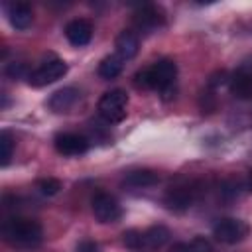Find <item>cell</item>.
<instances>
[{
  "label": "cell",
  "mask_w": 252,
  "mask_h": 252,
  "mask_svg": "<svg viewBox=\"0 0 252 252\" xmlns=\"http://www.w3.org/2000/svg\"><path fill=\"white\" fill-rule=\"evenodd\" d=\"M2 236L14 248L33 250L41 244L43 230L37 220L24 219V217H10L2 222Z\"/></svg>",
  "instance_id": "6da1fadb"
},
{
  "label": "cell",
  "mask_w": 252,
  "mask_h": 252,
  "mask_svg": "<svg viewBox=\"0 0 252 252\" xmlns=\"http://www.w3.org/2000/svg\"><path fill=\"white\" fill-rule=\"evenodd\" d=\"M175 77H177V65L171 59H159L158 63L136 73V85L144 89L159 91L163 98H171V93H175L173 89Z\"/></svg>",
  "instance_id": "7a4b0ae2"
},
{
  "label": "cell",
  "mask_w": 252,
  "mask_h": 252,
  "mask_svg": "<svg viewBox=\"0 0 252 252\" xmlns=\"http://www.w3.org/2000/svg\"><path fill=\"white\" fill-rule=\"evenodd\" d=\"M126 106H128V94L122 89H112V91H108L100 96L98 114L102 116L104 122L118 124L126 116Z\"/></svg>",
  "instance_id": "3957f363"
},
{
  "label": "cell",
  "mask_w": 252,
  "mask_h": 252,
  "mask_svg": "<svg viewBox=\"0 0 252 252\" xmlns=\"http://www.w3.org/2000/svg\"><path fill=\"white\" fill-rule=\"evenodd\" d=\"M65 73H67V63H65L63 59L53 57V59L43 61L37 69H33V71L28 75V81H30V85H33V87H45V85H51V83H55L57 79H61Z\"/></svg>",
  "instance_id": "277c9868"
},
{
  "label": "cell",
  "mask_w": 252,
  "mask_h": 252,
  "mask_svg": "<svg viewBox=\"0 0 252 252\" xmlns=\"http://www.w3.org/2000/svg\"><path fill=\"white\" fill-rule=\"evenodd\" d=\"M248 224L240 219H220L215 226H213V236L219 242L224 244H236L242 242L248 236Z\"/></svg>",
  "instance_id": "5b68a950"
},
{
  "label": "cell",
  "mask_w": 252,
  "mask_h": 252,
  "mask_svg": "<svg viewBox=\"0 0 252 252\" xmlns=\"http://www.w3.org/2000/svg\"><path fill=\"white\" fill-rule=\"evenodd\" d=\"M93 215L98 222H116L122 217L118 201L108 193H96L93 199Z\"/></svg>",
  "instance_id": "8992f818"
},
{
  "label": "cell",
  "mask_w": 252,
  "mask_h": 252,
  "mask_svg": "<svg viewBox=\"0 0 252 252\" xmlns=\"http://www.w3.org/2000/svg\"><path fill=\"white\" fill-rule=\"evenodd\" d=\"M197 199V189L193 185H177L165 193V205L171 211H187Z\"/></svg>",
  "instance_id": "52a82bcc"
},
{
  "label": "cell",
  "mask_w": 252,
  "mask_h": 252,
  "mask_svg": "<svg viewBox=\"0 0 252 252\" xmlns=\"http://www.w3.org/2000/svg\"><path fill=\"white\" fill-rule=\"evenodd\" d=\"M55 150L61 156H83L89 150V140L81 134L63 132L55 136Z\"/></svg>",
  "instance_id": "ba28073f"
},
{
  "label": "cell",
  "mask_w": 252,
  "mask_h": 252,
  "mask_svg": "<svg viewBox=\"0 0 252 252\" xmlns=\"http://www.w3.org/2000/svg\"><path fill=\"white\" fill-rule=\"evenodd\" d=\"M134 26H136V30H140L144 33H152L163 26V14L159 8L146 4L134 14Z\"/></svg>",
  "instance_id": "9c48e42d"
},
{
  "label": "cell",
  "mask_w": 252,
  "mask_h": 252,
  "mask_svg": "<svg viewBox=\"0 0 252 252\" xmlns=\"http://www.w3.org/2000/svg\"><path fill=\"white\" fill-rule=\"evenodd\" d=\"M65 37L69 39L71 45L75 47H83L91 41L93 37V26L89 20H83V18H77V20H71L67 26H65Z\"/></svg>",
  "instance_id": "30bf717a"
},
{
  "label": "cell",
  "mask_w": 252,
  "mask_h": 252,
  "mask_svg": "<svg viewBox=\"0 0 252 252\" xmlns=\"http://www.w3.org/2000/svg\"><path fill=\"white\" fill-rule=\"evenodd\" d=\"M230 93L240 98V100H252V71H248L246 67L238 69L230 79Z\"/></svg>",
  "instance_id": "8fae6325"
},
{
  "label": "cell",
  "mask_w": 252,
  "mask_h": 252,
  "mask_svg": "<svg viewBox=\"0 0 252 252\" xmlns=\"http://www.w3.org/2000/svg\"><path fill=\"white\" fill-rule=\"evenodd\" d=\"M6 14H8L10 24L16 30H28L32 26L33 12H32L30 4H26V2H12V4H8L6 6Z\"/></svg>",
  "instance_id": "7c38bea8"
},
{
  "label": "cell",
  "mask_w": 252,
  "mask_h": 252,
  "mask_svg": "<svg viewBox=\"0 0 252 252\" xmlns=\"http://www.w3.org/2000/svg\"><path fill=\"white\" fill-rule=\"evenodd\" d=\"M77 100H79V91L73 87H65V89H59L51 94L49 108L53 112H69Z\"/></svg>",
  "instance_id": "4fadbf2b"
},
{
  "label": "cell",
  "mask_w": 252,
  "mask_h": 252,
  "mask_svg": "<svg viewBox=\"0 0 252 252\" xmlns=\"http://www.w3.org/2000/svg\"><path fill=\"white\" fill-rule=\"evenodd\" d=\"M114 47H116V55L120 59H132L136 53H138V47H140V39L134 32L130 30H124L118 33L116 41H114Z\"/></svg>",
  "instance_id": "5bb4252c"
},
{
  "label": "cell",
  "mask_w": 252,
  "mask_h": 252,
  "mask_svg": "<svg viewBox=\"0 0 252 252\" xmlns=\"http://www.w3.org/2000/svg\"><path fill=\"white\" fill-rule=\"evenodd\" d=\"M159 181V175L152 169H138V171H130L124 177V187L128 189H146L152 187Z\"/></svg>",
  "instance_id": "9a60e30c"
},
{
  "label": "cell",
  "mask_w": 252,
  "mask_h": 252,
  "mask_svg": "<svg viewBox=\"0 0 252 252\" xmlns=\"http://www.w3.org/2000/svg\"><path fill=\"white\" fill-rule=\"evenodd\" d=\"M167 240H169V230L165 226H152L146 232H142L144 248H161Z\"/></svg>",
  "instance_id": "2e32d148"
},
{
  "label": "cell",
  "mask_w": 252,
  "mask_h": 252,
  "mask_svg": "<svg viewBox=\"0 0 252 252\" xmlns=\"http://www.w3.org/2000/svg\"><path fill=\"white\" fill-rule=\"evenodd\" d=\"M122 67H124V59H120L116 53H112V55L104 57V59L98 63V75H100L102 79H114V77L120 75Z\"/></svg>",
  "instance_id": "e0dca14e"
},
{
  "label": "cell",
  "mask_w": 252,
  "mask_h": 252,
  "mask_svg": "<svg viewBox=\"0 0 252 252\" xmlns=\"http://www.w3.org/2000/svg\"><path fill=\"white\" fill-rule=\"evenodd\" d=\"M0 150H2V154H0V163H2V167H6L8 163H10V159H12V152H14V142H12V136L8 134V132H2V136H0Z\"/></svg>",
  "instance_id": "ac0fdd59"
},
{
  "label": "cell",
  "mask_w": 252,
  "mask_h": 252,
  "mask_svg": "<svg viewBox=\"0 0 252 252\" xmlns=\"http://www.w3.org/2000/svg\"><path fill=\"white\" fill-rule=\"evenodd\" d=\"M37 189H39L43 195H55V193H59L61 183H59L57 179H53V177H45V179H39V181H37Z\"/></svg>",
  "instance_id": "d6986e66"
},
{
  "label": "cell",
  "mask_w": 252,
  "mask_h": 252,
  "mask_svg": "<svg viewBox=\"0 0 252 252\" xmlns=\"http://www.w3.org/2000/svg\"><path fill=\"white\" fill-rule=\"evenodd\" d=\"M124 244H126L128 248H132V250L142 248V246H144V244H142V232H138V230L126 232V234H124Z\"/></svg>",
  "instance_id": "ffe728a7"
},
{
  "label": "cell",
  "mask_w": 252,
  "mask_h": 252,
  "mask_svg": "<svg viewBox=\"0 0 252 252\" xmlns=\"http://www.w3.org/2000/svg\"><path fill=\"white\" fill-rule=\"evenodd\" d=\"M24 73H26L24 63H10V65L6 67V75L12 77V79H20Z\"/></svg>",
  "instance_id": "44dd1931"
},
{
  "label": "cell",
  "mask_w": 252,
  "mask_h": 252,
  "mask_svg": "<svg viewBox=\"0 0 252 252\" xmlns=\"http://www.w3.org/2000/svg\"><path fill=\"white\" fill-rule=\"evenodd\" d=\"M191 246H193V250H195V252H213L211 244H209L205 238H201V236L193 238V240H191Z\"/></svg>",
  "instance_id": "7402d4cb"
},
{
  "label": "cell",
  "mask_w": 252,
  "mask_h": 252,
  "mask_svg": "<svg viewBox=\"0 0 252 252\" xmlns=\"http://www.w3.org/2000/svg\"><path fill=\"white\" fill-rule=\"evenodd\" d=\"M77 252H100V248H98V244L93 242V240H83V242H79Z\"/></svg>",
  "instance_id": "603a6c76"
},
{
  "label": "cell",
  "mask_w": 252,
  "mask_h": 252,
  "mask_svg": "<svg viewBox=\"0 0 252 252\" xmlns=\"http://www.w3.org/2000/svg\"><path fill=\"white\" fill-rule=\"evenodd\" d=\"M171 252H195V250H193L191 242H177L171 246Z\"/></svg>",
  "instance_id": "cb8c5ba5"
},
{
  "label": "cell",
  "mask_w": 252,
  "mask_h": 252,
  "mask_svg": "<svg viewBox=\"0 0 252 252\" xmlns=\"http://www.w3.org/2000/svg\"><path fill=\"white\" fill-rule=\"evenodd\" d=\"M242 183H244V191H248V193H252V169L246 173V177L242 179Z\"/></svg>",
  "instance_id": "d4e9b609"
}]
</instances>
